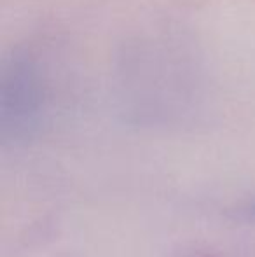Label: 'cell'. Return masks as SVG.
Here are the masks:
<instances>
[{
	"label": "cell",
	"mask_w": 255,
	"mask_h": 257,
	"mask_svg": "<svg viewBox=\"0 0 255 257\" xmlns=\"http://www.w3.org/2000/svg\"><path fill=\"white\" fill-rule=\"evenodd\" d=\"M46 72L30 49H14L0 74V126L4 139L25 140L39 128L46 105Z\"/></svg>",
	"instance_id": "obj_1"
},
{
	"label": "cell",
	"mask_w": 255,
	"mask_h": 257,
	"mask_svg": "<svg viewBox=\"0 0 255 257\" xmlns=\"http://www.w3.org/2000/svg\"><path fill=\"white\" fill-rule=\"evenodd\" d=\"M243 212H245V217L246 219H255V203L253 205H248V206H245V210H243Z\"/></svg>",
	"instance_id": "obj_2"
}]
</instances>
